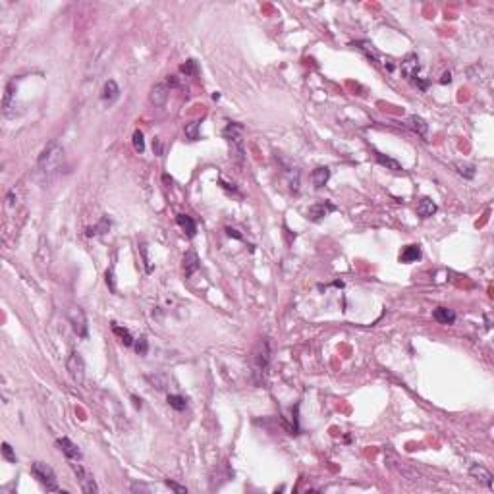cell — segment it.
Here are the masks:
<instances>
[{
    "instance_id": "6da1fadb",
    "label": "cell",
    "mask_w": 494,
    "mask_h": 494,
    "mask_svg": "<svg viewBox=\"0 0 494 494\" xmlns=\"http://www.w3.org/2000/svg\"><path fill=\"white\" fill-rule=\"evenodd\" d=\"M62 166H64V147L56 139H52L39 155L37 168L45 178H52L54 174L60 172Z\"/></svg>"
},
{
    "instance_id": "7a4b0ae2",
    "label": "cell",
    "mask_w": 494,
    "mask_h": 494,
    "mask_svg": "<svg viewBox=\"0 0 494 494\" xmlns=\"http://www.w3.org/2000/svg\"><path fill=\"white\" fill-rule=\"evenodd\" d=\"M269 365H270V342L267 338H261L257 342V346L253 348V352H251V379H253L255 386H261L265 382L267 373H269Z\"/></svg>"
},
{
    "instance_id": "3957f363",
    "label": "cell",
    "mask_w": 494,
    "mask_h": 494,
    "mask_svg": "<svg viewBox=\"0 0 494 494\" xmlns=\"http://www.w3.org/2000/svg\"><path fill=\"white\" fill-rule=\"evenodd\" d=\"M226 143L230 147V157L234 158L238 164L244 162L246 158V143H244V126L238 122H228L224 130H222Z\"/></svg>"
},
{
    "instance_id": "277c9868",
    "label": "cell",
    "mask_w": 494,
    "mask_h": 494,
    "mask_svg": "<svg viewBox=\"0 0 494 494\" xmlns=\"http://www.w3.org/2000/svg\"><path fill=\"white\" fill-rule=\"evenodd\" d=\"M400 70H402V75H404L409 83L417 85L421 91L428 89V79H421V75H419L421 64H419L417 54H407L404 60H402V66H400Z\"/></svg>"
},
{
    "instance_id": "5b68a950",
    "label": "cell",
    "mask_w": 494,
    "mask_h": 494,
    "mask_svg": "<svg viewBox=\"0 0 494 494\" xmlns=\"http://www.w3.org/2000/svg\"><path fill=\"white\" fill-rule=\"evenodd\" d=\"M31 473H33V477L45 487L48 493H60L62 489L58 487V483H56V475L52 471V467L50 465H46L43 461H35L33 465H31Z\"/></svg>"
},
{
    "instance_id": "8992f818",
    "label": "cell",
    "mask_w": 494,
    "mask_h": 494,
    "mask_svg": "<svg viewBox=\"0 0 494 494\" xmlns=\"http://www.w3.org/2000/svg\"><path fill=\"white\" fill-rule=\"evenodd\" d=\"M66 367L71 381L75 382V384H79V386H83L85 384V361H83L79 352H71L70 353V357L66 361Z\"/></svg>"
},
{
    "instance_id": "52a82bcc",
    "label": "cell",
    "mask_w": 494,
    "mask_h": 494,
    "mask_svg": "<svg viewBox=\"0 0 494 494\" xmlns=\"http://www.w3.org/2000/svg\"><path fill=\"white\" fill-rule=\"evenodd\" d=\"M70 465H71V471L75 473L77 483H79V489H81L83 493L85 494H97L99 493V487H97V483H95L93 473L87 471L81 463H70Z\"/></svg>"
},
{
    "instance_id": "ba28073f",
    "label": "cell",
    "mask_w": 494,
    "mask_h": 494,
    "mask_svg": "<svg viewBox=\"0 0 494 494\" xmlns=\"http://www.w3.org/2000/svg\"><path fill=\"white\" fill-rule=\"evenodd\" d=\"M68 320H70V324H71V328L75 330V334L81 338H87V328H89V324H87V317H85V311L81 309V307H70L68 309Z\"/></svg>"
},
{
    "instance_id": "9c48e42d",
    "label": "cell",
    "mask_w": 494,
    "mask_h": 494,
    "mask_svg": "<svg viewBox=\"0 0 494 494\" xmlns=\"http://www.w3.org/2000/svg\"><path fill=\"white\" fill-rule=\"evenodd\" d=\"M336 211V205L330 201H322V203H317L313 205L309 211H307V216L313 220V222H318V220H322L324 216H328L330 212H334Z\"/></svg>"
},
{
    "instance_id": "30bf717a",
    "label": "cell",
    "mask_w": 494,
    "mask_h": 494,
    "mask_svg": "<svg viewBox=\"0 0 494 494\" xmlns=\"http://www.w3.org/2000/svg\"><path fill=\"white\" fill-rule=\"evenodd\" d=\"M469 475H471L475 481H479V483H483L487 489H494V477L493 473L489 471L487 467H483V465H479V463H473L471 467H469Z\"/></svg>"
},
{
    "instance_id": "8fae6325",
    "label": "cell",
    "mask_w": 494,
    "mask_h": 494,
    "mask_svg": "<svg viewBox=\"0 0 494 494\" xmlns=\"http://www.w3.org/2000/svg\"><path fill=\"white\" fill-rule=\"evenodd\" d=\"M56 446L62 450V454L66 456L68 459H77V461H79V459L83 458V454H81V450L77 448V444H73L68 436L58 438V440H56Z\"/></svg>"
},
{
    "instance_id": "7c38bea8",
    "label": "cell",
    "mask_w": 494,
    "mask_h": 494,
    "mask_svg": "<svg viewBox=\"0 0 494 494\" xmlns=\"http://www.w3.org/2000/svg\"><path fill=\"white\" fill-rule=\"evenodd\" d=\"M183 274H185V278H189V276H193L199 267H201V261H199V255L191 249V251H187L185 255H183Z\"/></svg>"
},
{
    "instance_id": "4fadbf2b",
    "label": "cell",
    "mask_w": 494,
    "mask_h": 494,
    "mask_svg": "<svg viewBox=\"0 0 494 494\" xmlns=\"http://www.w3.org/2000/svg\"><path fill=\"white\" fill-rule=\"evenodd\" d=\"M168 95H170V87L166 83H155L151 89V95H149V101L155 106H162L168 101Z\"/></svg>"
},
{
    "instance_id": "5bb4252c",
    "label": "cell",
    "mask_w": 494,
    "mask_h": 494,
    "mask_svg": "<svg viewBox=\"0 0 494 494\" xmlns=\"http://www.w3.org/2000/svg\"><path fill=\"white\" fill-rule=\"evenodd\" d=\"M405 126L409 128V130H413L417 135H421L423 139H427L428 135V124L421 118V116H417V114H413V116H409L407 120H405Z\"/></svg>"
},
{
    "instance_id": "9a60e30c",
    "label": "cell",
    "mask_w": 494,
    "mask_h": 494,
    "mask_svg": "<svg viewBox=\"0 0 494 494\" xmlns=\"http://www.w3.org/2000/svg\"><path fill=\"white\" fill-rule=\"evenodd\" d=\"M436 203L432 201V199H428V197H421L419 203H417V214L421 216V218H428V216H432L434 212H436Z\"/></svg>"
},
{
    "instance_id": "2e32d148",
    "label": "cell",
    "mask_w": 494,
    "mask_h": 494,
    "mask_svg": "<svg viewBox=\"0 0 494 494\" xmlns=\"http://www.w3.org/2000/svg\"><path fill=\"white\" fill-rule=\"evenodd\" d=\"M176 222L181 226V230L187 234V238H195V234H197V224H195V220L189 216V214H178L176 216Z\"/></svg>"
},
{
    "instance_id": "e0dca14e",
    "label": "cell",
    "mask_w": 494,
    "mask_h": 494,
    "mask_svg": "<svg viewBox=\"0 0 494 494\" xmlns=\"http://www.w3.org/2000/svg\"><path fill=\"white\" fill-rule=\"evenodd\" d=\"M432 317H434V320L436 322H440V324H454L456 322V313L448 309V307H438V309H434L432 311Z\"/></svg>"
},
{
    "instance_id": "ac0fdd59",
    "label": "cell",
    "mask_w": 494,
    "mask_h": 494,
    "mask_svg": "<svg viewBox=\"0 0 494 494\" xmlns=\"http://www.w3.org/2000/svg\"><path fill=\"white\" fill-rule=\"evenodd\" d=\"M118 97H120V87H118V83H116L114 79H108V81L105 83V89H103V101L110 105V103H114Z\"/></svg>"
},
{
    "instance_id": "d6986e66",
    "label": "cell",
    "mask_w": 494,
    "mask_h": 494,
    "mask_svg": "<svg viewBox=\"0 0 494 494\" xmlns=\"http://www.w3.org/2000/svg\"><path fill=\"white\" fill-rule=\"evenodd\" d=\"M16 95V79H12L8 85H6V95H4V103H2V108H4V116H12L10 108H12V99Z\"/></svg>"
},
{
    "instance_id": "ffe728a7",
    "label": "cell",
    "mask_w": 494,
    "mask_h": 494,
    "mask_svg": "<svg viewBox=\"0 0 494 494\" xmlns=\"http://www.w3.org/2000/svg\"><path fill=\"white\" fill-rule=\"evenodd\" d=\"M328 178H330V168H326V166L315 168L313 174H311V180H313L315 187H322L328 181Z\"/></svg>"
},
{
    "instance_id": "44dd1931",
    "label": "cell",
    "mask_w": 494,
    "mask_h": 494,
    "mask_svg": "<svg viewBox=\"0 0 494 494\" xmlns=\"http://www.w3.org/2000/svg\"><path fill=\"white\" fill-rule=\"evenodd\" d=\"M108 230H110V218H108V216H103L95 226L87 228V236H89V238H93V236H103V234H106Z\"/></svg>"
},
{
    "instance_id": "7402d4cb",
    "label": "cell",
    "mask_w": 494,
    "mask_h": 494,
    "mask_svg": "<svg viewBox=\"0 0 494 494\" xmlns=\"http://www.w3.org/2000/svg\"><path fill=\"white\" fill-rule=\"evenodd\" d=\"M417 259H421V247L419 246H407L400 253V261L402 263H413Z\"/></svg>"
},
{
    "instance_id": "603a6c76",
    "label": "cell",
    "mask_w": 494,
    "mask_h": 494,
    "mask_svg": "<svg viewBox=\"0 0 494 494\" xmlns=\"http://www.w3.org/2000/svg\"><path fill=\"white\" fill-rule=\"evenodd\" d=\"M355 45H357V48H361L377 66H381V54L377 52V48L373 46V43H369V41H357Z\"/></svg>"
},
{
    "instance_id": "cb8c5ba5",
    "label": "cell",
    "mask_w": 494,
    "mask_h": 494,
    "mask_svg": "<svg viewBox=\"0 0 494 494\" xmlns=\"http://www.w3.org/2000/svg\"><path fill=\"white\" fill-rule=\"evenodd\" d=\"M112 332L116 334V336L120 338V342L124 344V346H134V342H135V338L130 334V330L128 328H122L120 324H116V322H112Z\"/></svg>"
},
{
    "instance_id": "d4e9b609",
    "label": "cell",
    "mask_w": 494,
    "mask_h": 494,
    "mask_svg": "<svg viewBox=\"0 0 494 494\" xmlns=\"http://www.w3.org/2000/svg\"><path fill=\"white\" fill-rule=\"evenodd\" d=\"M454 168L458 170V174L459 176H463L465 180H473L475 178V166L469 164V162H461V160H458V162H454Z\"/></svg>"
},
{
    "instance_id": "484cf974",
    "label": "cell",
    "mask_w": 494,
    "mask_h": 494,
    "mask_svg": "<svg viewBox=\"0 0 494 494\" xmlns=\"http://www.w3.org/2000/svg\"><path fill=\"white\" fill-rule=\"evenodd\" d=\"M375 158L379 160V164H382V166H386V168H390V170H394V172H402V164H400L398 160L386 157V155H382L379 151H375Z\"/></svg>"
},
{
    "instance_id": "4316f807",
    "label": "cell",
    "mask_w": 494,
    "mask_h": 494,
    "mask_svg": "<svg viewBox=\"0 0 494 494\" xmlns=\"http://www.w3.org/2000/svg\"><path fill=\"white\" fill-rule=\"evenodd\" d=\"M168 405L172 409H176V411H183L187 407V400L183 396H178V394H170L168 396Z\"/></svg>"
},
{
    "instance_id": "83f0119b",
    "label": "cell",
    "mask_w": 494,
    "mask_h": 494,
    "mask_svg": "<svg viewBox=\"0 0 494 494\" xmlns=\"http://www.w3.org/2000/svg\"><path fill=\"white\" fill-rule=\"evenodd\" d=\"M180 71H181V73H185V77H193V75H197V73H199L197 62H195L193 58L185 60V64H181V66H180Z\"/></svg>"
},
{
    "instance_id": "f1b7e54d",
    "label": "cell",
    "mask_w": 494,
    "mask_h": 494,
    "mask_svg": "<svg viewBox=\"0 0 494 494\" xmlns=\"http://www.w3.org/2000/svg\"><path fill=\"white\" fill-rule=\"evenodd\" d=\"M134 348H135V353H137V355H147V352H149V340H147V336L135 338Z\"/></svg>"
},
{
    "instance_id": "f546056e",
    "label": "cell",
    "mask_w": 494,
    "mask_h": 494,
    "mask_svg": "<svg viewBox=\"0 0 494 494\" xmlns=\"http://www.w3.org/2000/svg\"><path fill=\"white\" fill-rule=\"evenodd\" d=\"M139 253H141V259H143V265H145V272L151 274L153 272V265H151V259H149V249H147V244L141 242L139 244Z\"/></svg>"
},
{
    "instance_id": "4dcf8cb0",
    "label": "cell",
    "mask_w": 494,
    "mask_h": 494,
    "mask_svg": "<svg viewBox=\"0 0 494 494\" xmlns=\"http://www.w3.org/2000/svg\"><path fill=\"white\" fill-rule=\"evenodd\" d=\"M199 128H201L199 122H189V124H185V135H187L191 141H197V139H199Z\"/></svg>"
},
{
    "instance_id": "1f68e13d",
    "label": "cell",
    "mask_w": 494,
    "mask_h": 494,
    "mask_svg": "<svg viewBox=\"0 0 494 494\" xmlns=\"http://www.w3.org/2000/svg\"><path fill=\"white\" fill-rule=\"evenodd\" d=\"M134 147L137 153L145 151V139H143V132L141 130H135L134 132Z\"/></svg>"
},
{
    "instance_id": "d6a6232c",
    "label": "cell",
    "mask_w": 494,
    "mask_h": 494,
    "mask_svg": "<svg viewBox=\"0 0 494 494\" xmlns=\"http://www.w3.org/2000/svg\"><path fill=\"white\" fill-rule=\"evenodd\" d=\"M2 458L8 463H16V454H14V450H12V446L8 442H2Z\"/></svg>"
},
{
    "instance_id": "836d02e7",
    "label": "cell",
    "mask_w": 494,
    "mask_h": 494,
    "mask_svg": "<svg viewBox=\"0 0 494 494\" xmlns=\"http://www.w3.org/2000/svg\"><path fill=\"white\" fill-rule=\"evenodd\" d=\"M147 381L153 384V388L157 386V390H164L166 388V379L164 377H158V375H151V377H147Z\"/></svg>"
},
{
    "instance_id": "e575fe53",
    "label": "cell",
    "mask_w": 494,
    "mask_h": 494,
    "mask_svg": "<svg viewBox=\"0 0 494 494\" xmlns=\"http://www.w3.org/2000/svg\"><path fill=\"white\" fill-rule=\"evenodd\" d=\"M164 483H166V487H168V489H172L174 493H178V494H187V489H185V487H181V485H178V483H174V481H170V479H168V481H164Z\"/></svg>"
},
{
    "instance_id": "d590c367",
    "label": "cell",
    "mask_w": 494,
    "mask_h": 494,
    "mask_svg": "<svg viewBox=\"0 0 494 494\" xmlns=\"http://www.w3.org/2000/svg\"><path fill=\"white\" fill-rule=\"evenodd\" d=\"M106 284H108L110 292H116V284H114V272H112V269L106 270Z\"/></svg>"
},
{
    "instance_id": "8d00e7d4",
    "label": "cell",
    "mask_w": 494,
    "mask_h": 494,
    "mask_svg": "<svg viewBox=\"0 0 494 494\" xmlns=\"http://www.w3.org/2000/svg\"><path fill=\"white\" fill-rule=\"evenodd\" d=\"M130 491H132V493H151V491H149V487L139 485V483H134V485L130 487Z\"/></svg>"
},
{
    "instance_id": "74e56055",
    "label": "cell",
    "mask_w": 494,
    "mask_h": 494,
    "mask_svg": "<svg viewBox=\"0 0 494 494\" xmlns=\"http://www.w3.org/2000/svg\"><path fill=\"white\" fill-rule=\"evenodd\" d=\"M226 234L230 236V238H236V240H244V236L238 232V230H234V228H226Z\"/></svg>"
},
{
    "instance_id": "f35d334b",
    "label": "cell",
    "mask_w": 494,
    "mask_h": 494,
    "mask_svg": "<svg viewBox=\"0 0 494 494\" xmlns=\"http://www.w3.org/2000/svg\"><path fill=\"white\" fill-rule=\"evenodd\" d=\"M153 149H155V153H157L158 157L162 155V143H160V139H155V141H153Z\"/></svg>"
},
{
    "instance_id": "ab89813d",
    "label": "cell",
    "mask_w": 494,
    "mask_h": 494,
    "mask_svg": "<svg viewBox=\"0 0 494 494\" xmlns=\"http://www.w3.org/2000/svg\"><path fill=\"white\" fill-rule=\"evenodd\" d=\"M450 81H452V73H450V71H444V73H442V77H440V83H442V85H446V83H450Z\"/></svg>"
},
{
    "instance_id": "60d3db41",
    "label": "cell",
    "mask_w": 494,
    "mask_h": 494,
    "mask_svg": "<svg viewBox=\"0 0 494 494\" xmlns=\"http://www.w3.org/2000/svg\"><path fill=\"white\" fill-rule=\"evenodd\" d=\"M132 400H134V405H135V407H141V400H139L137 396H132Z\"/></svg>"
}]
</instances>
